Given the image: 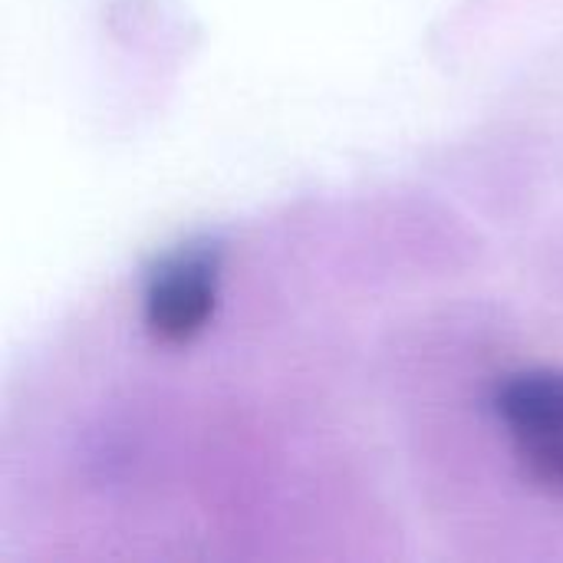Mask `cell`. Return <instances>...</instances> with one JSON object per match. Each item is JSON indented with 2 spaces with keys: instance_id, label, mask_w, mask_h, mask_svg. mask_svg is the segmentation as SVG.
<instances>
[{
  "instance_id": "cell-1",
  "label": "cell",
  "mask_w": 563,
  "mask_h": 563,
  "mask_svg": "<svg viewBox=\"0 0 563 563\" xmlns=\"http://www.w3.org/2000/svg\"><path fill=\"white\" fill-rule=\"evenodd\" d=\"M515 455L534 488L563 498V369H528L508 376L495 393Z\"/></svg>"
},
{
  "instance_id": "cell-2",
  "label": "cell",
  "mask_w": 563,
  "mask_h": 563,
  "mask_svg": "<svg viewBox=\"0 0 563 563\" xmlns=\"http://www.w3.org/2000/svg\"><path fill=\"white\" fill-rule=\"evenodd\" d=\"M221 271L218 241H191L165 254L145 280V327L162 343H188L214 310Z\"/></svg>"
}]
</instances>
